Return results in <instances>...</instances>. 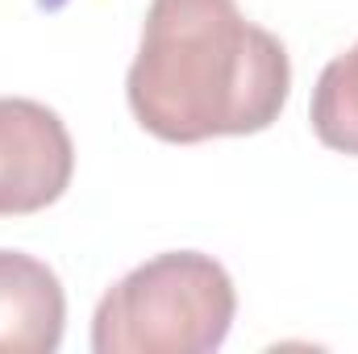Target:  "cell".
<instances>
[{
	"instance_id": "1",
	"label": "cell",
	"mask_w": 358,
	"mask_h": 354,
	"mask_svg": "<svg viewBox=\"0 0 358 354\" xmlns=\"http://www.w3.org/2000/svg\"><path fill=\"white\" fill-rule=\"evenodd\" d=\"M292 92L283 42L246 21L238 0H150L125 96L138 125L192 146L279 121Z\"/></svg>"
},
{
	"instance_id": "2",
	"label": "cell",
	"mask_w": 358,
	"mask_h": 354,
	"mask_svg": "<svg viewBox=\"0 0 358 354\" xmlns=\"http://www.w3.org/2000/svg\"><path fill=\"white\" fill-rule=\"evenodd\" d=\"M238 292L213 255L171 250L121 275L96 304V354H208L229 338Z\"/></svg>"
},
{
	"instance_id": "3",
	"label": "cell",
	"mask_w": 358,
	"mask_h": 354,
	"mask_svg": "<svg viewBox=\"0 0 358 354\" xmlns=\"http://www.w3.org/2000/svg\"><path fill=\"white\" fill-rule=\"evenodd\" d=\"M76 171L63 117L25 96H0V217H29L55 204Z\"/></svg>"
},
{
	"instance_id": "4",
	"label": "cell",
	"mask_w": 358,
	"mask_h": 354,
	"mask_svg": "<svg viewBox=\"0 0 358 354\" xmlns=\"http://www.w3.org/2000/svg\"><path fill=\"white\" fill-rule=\"evenodd\" d=\"M67 325V296L50 267L0 250V354H55Z\"/></svg>"
},
{
	"instance_id": "5",
	"label": "cell",
	"mask_w": 358,
	"mask_h": 354,
	"mask_svg": "<svg viewBox=\"0 0 358 354\" xmlns=\"http://www.w3.org/2000/svg\"><path fill=\"white\" fill-rule=\"evenodd\" d=\"M308 117H313L317 138L329 150L358 155V42L321 71Z\"/></svg>"
}]
</instances>
